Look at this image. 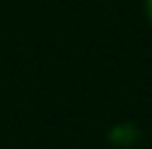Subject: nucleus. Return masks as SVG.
Masks as SVG:
<instances>
[{
  "instance_id": "1",
  "label": "nucleus",
  "mask_w": 152,
  "mask_h": 149,
  "mask_svg": "<svg viewBox=\"0 0 152 149\" xmlns=\"http://www.w3.org/2000/svg\"><path fill=\"white\" fill-rule=\"evenodd\" d=\"M147 19H150V24H152V0H147Z\"/></svg>"
}]
</instances>
